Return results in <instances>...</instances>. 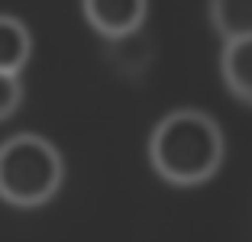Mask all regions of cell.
Returning a JSON list of instances; mask_svg holds the SVG:
<instances>
[{"label": "cell", "instance_id": "6da1fadb", "mask_svg": "<svg viewBox=\"0 0 252 242\" xmlns=\"http://www.w3.org/2000/svg\"><path fill=\"white\" fill-rule=\"evenodd\" d=\"M252 242V0H0V242Z\"/></svg>", "mask_w": 252, "mask_h": 242}]
</instances>
